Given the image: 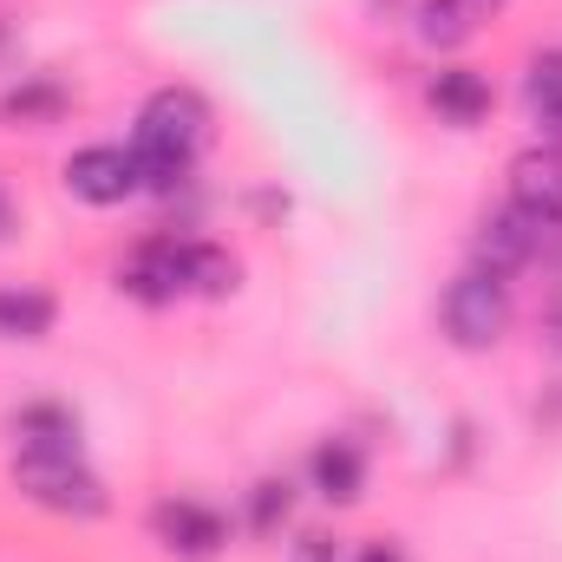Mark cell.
<instances>
[{
  "label": "cell",
  "mask_w": 562,
  "mask_h": 562,
  "mask_svg": "<svg viewBox=\"0 0 562 562\" xmlns=\"http://www.w3.org/2000/svg\"><path fill=\"white\" fill-rule=\"evenodd\" d=\"M210 138V105L190 92V86H164V92H150L138 112V170L150 190H170L183 170H190V157L203 150Z\"/></svg>",
  "instance_id": "6da1fadb"
},
{
  "label": "cell",
  "mask_w": 562,
  "mask_h": 562,
  "mask_svg": "<svg viewBox=\"0 0 562 562\" xmlns=\"http://www.w3.org/2000/svg\"><path fill=\"white\" fill-rule=\"evenodd\" d=\"M125 288L138 301H177V294H223L236 288V262L210 243H144L125 269Z\"/></svg>",
  "instance_id": "7a4b0ae2"
},
{
  "label": "cell",
  "mask_w": 562,
  "mask_h": 562,
  "mask_svg": "<svg viewBox=\"0 0 562 562\" xmlns=\"http://www.w3.org/2000/svg\"><path fill=\"white\" fill-rule=\"evenodd\" d=\"M13 484H20V497H33L53 517H99L105 510V484L79 464V451H20Z\"/></svg>",
  "instance_id": "3957f363"
},
{
  "label": "cell",
  "mask_w": 562,
  "mask_h": 562,
  "mask_svg": "<svg viewBox=\"0 0 562 562\" xmlns=\"http://www.w3.org/2000/svg\"><path fill=\"white\" fill-rule=\"evenodd\" d=\"M438 321H445V334L458 340V347H491L504 327H510V281L497 276V269H464V276L445 288V301H438Z\"/></svg>",
  "instance_id": "277c9868"
},
{
  "label": "cell",
  "mask_w": 562,
  "mask_h": 562,
  "mask_svg": "<svg viewBox=\"0 0 562 562\" xmlns=\"http://www.w3.org/2000/svg\"><path fill=\"white\" fill-rule=\"evenodd\" d=\"M66 190L79 203H125L144 190V170H138V150H119V144H86L66 157Z\"/></svg>",
  "instance_id": "5b68a950"
},
{
  "label": "cell",
  "mask_w": 562,
  "mask_h": 562,
  "mask_svg": "<svg viewBox=\"0 0 562 562\" xmlns=\"http://www.w3.org/2000/svg\"><path fill=\"white\" fill-rule=\"evenodd\" d=\"M150 537H157L170 557H190V562H210L229 543L223 517H216L210 504H196V497H164V504L150 510Z\"/></svg>",
  "instance_id": "8992f818"
},
{
  "label": "cell",
  "mask_w": 562,
  "mask_h": 562,
  "mask_svg": "<svg viewBox=\"0 0 562 562\" xmlns=\"http://www.w3.org/2000/svg\"><path fill=\"white\" fill-rule=\"evenodd\" d=\"M510 196L530 223L562 229V150H530L510 164Z\"/></svg>",
  "instance_id": "52a82bcc"
},
{
  "label": "cell",
  "mask_w": 562,
  "mask_h": 562,
  "mask_svg": "<svg viewBox=\"0 0 562 562\" xmlns=\"http://www.w3.org/2000/svg\"><path fill=\"white\" fill-rule=\"evenodd\" d=\"M537 229L543 223H530L524 210H510V216H497V223H484V236H477V269H497V276H510L517 262H530L537 256Z\"/></svg>",
  "instance_id": "ba28073f"
},
{
  "label": "cell",
  "mask_w": 562,
  "mask_h": 562,
  "mask_svg": "<svg viewBox=\"0 0 562 562\" xmlns=\"http://www.w3.org/2000/svg\"><path fill=\"white\" fill-rule=\"evenodd\" d=\"M314 491H321L327 504H353V497L367 491V458H360L347 438H327V445L314 451Z\"/></svg>",
  "instance_id": "9c48e42d"
},
{
  "label": "cell",
  "mask_w": 562,
  "mask_h": 562,
  "mask_svg": "<svg viewBox=\"0 0 562 562\" xmlns=\"http://www.w3.org/2000/svg\"><path fill=\"white\" fill-rule=\"evenodd\" d=\"M425 99H431V112H438V119H451V125H477V119L491 112V86H484L477 72H464V66L438 72Z\"/></svg>",
  "instance_id": "30bf717a"
},
{
  "label": "cell",
  "mask_w": 562,
  "mask_h": 562,
  "mask_svg": "<svg viewBox=\"0 0 562 562\" xmlns=\"http://www.w3.org/2000/svg\"><path fill=\"white\" fill-rule=\"evenodd\" d=\"M53 294L40 288H0V340H46L53 334Z\"/></svg>",
  "instance_id": "8fae6325"
},
{
  "label": "cell",
  "mask_w": 562,
  "mask_h": 562,
  "mask_svg": "<svg viewBox=\"0 0 562 562\" xmlns=\"http://www.w3.org/2000/svg\"><path fill=\"white\" fill-rule=\"evenodd\" d=\"M13 431H20V451H79V419L66 406H26Z\"/></svg>",
  "instance_id": "7c38bea8"
},
{
  "label": "cell",
  "mask_w": 562,
  "mask_h": 562,
  "mask_svg": "<svg viewBox=\"0 0 562 562\" xmlns=\"http://www.w3.org/2000/svg\"><path fill=\"white\" fill-rule=\"evenodd\" d=\"M484 7H491V0H425L419 7V33L431 40V46H458V40L477 33Z\"/></svg>",
  "instance_id": "4fadbf2b"
},
{
  "label": "cell",
  "mask_w": 562,
  "mask_h": 562,
  "mask_svg": "<svg viewBox=\"0 0 562 562\" xmlns=\"http://www.w3.org/2000/svg\"><path fill=\"white\" fill-rule=\"evenodd\" d=\"M524 92H530V105H537V112H543V119L562 132V46H557V53H537V59H530Z\"/></svg>",
  "instance_id": "5bb4252c"
},
{
  "label": "cell",
  "mask_w": 562,
  "mask_h": 562,
  "mask_svg": "<svg viewBox=\"0 0 562 562\" xmlns=\"http://www.w3.org/2000/svg\"><path fill=\"white\" fill-rule=\"evenodd\" d=\"M288 504H294V491H288L281 477H269V484H256V497H249V524H256L262 537H276L281 524H288Z\"/></svg>",
  "instance_id": "9a60e30c"
},
{
  "label": "cell",
  "mask_w": 562,
  "mask_h": 562,
  "mask_svg": "<svg viewBox=\"0 0 562 562\" xmlns=\"http://www.w3.org/2000/svg\"><path fill=\"white\" fill-rule=\"evenodd\" d=\"M294 562H334V537L327 530H301L294 537Z\"/></svg>",
  "instance_id": "2e32d148"
},
{
  "label": "cell",
  "mask_w": 562,
  "mask_h": 562,
  "mask_svg": "<svg viewBox=\"0 0 562 562\" xmlns=\"http://www.w3.org/2000/svg\"><path fill=\"white\" fill-rule=\"evenodd\" d=\"M360 562H406V557H400L393 543H367V550H360Z\"/></svg>",
  "instance_id": "e0dca14e"
},
{
  "label": "cell",
  "mask_w": 562,
  "mask_h": 562,
  "mask_svg": "<svg viewBox=\"0 0 562 562\" xmlns=\"http://www.w3.org/2000/svg\"><path fill=\"white\" fill-rule=\"evenodd\" d=\"M0 236H7V203H0Z\"/></svg>",
  "instance_id": "ac0fdd59"
}]
</instances>
